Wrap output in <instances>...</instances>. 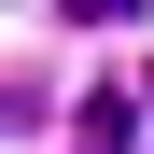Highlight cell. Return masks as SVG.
<instances>
[{"mask_svg": "<svg viewBox=\"0 0 154 154\" xmlns=\"http://www.w3.org/2000/svg\"><path fill=\"white\" fill-rule=\"evenodd\" d=\"M56 14H126V0H56Z\"/></svg>", "mask_w": 154, "mask_h": 154, "instance_id": "6da1fadb", "label": "cell"}]
</instances>
